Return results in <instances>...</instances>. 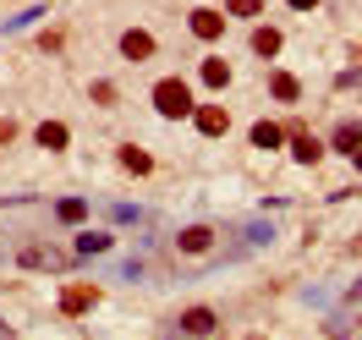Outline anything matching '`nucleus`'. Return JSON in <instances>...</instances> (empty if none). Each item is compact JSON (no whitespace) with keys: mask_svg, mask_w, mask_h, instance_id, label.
Here are the masks:
<instances>
[{"mask_svg":"<svg viewBox=\"0 0 362 340\" xmlns=\"http://www.w3.org/2000/svg\"><path fill=\"white\" fill-rule=\"evenodd\" d=\"M280 143H286V132H280L274 121H258V127H252V148H280Z\"/></svg>","mask_w":362,"mask_h":340,"instance_id":"nucleus-10","label":"nucleus"},{"mask_svg":"<svg viewBox=\"0 0 362 340\" xmlns=\"http://www.w3.org/2000/svg\"><path fill=\"white\" fill-rule=\"evenodd\" d=\"M291 154L302 159V165H318V154H324V148H318V137H308V132H296V137H291Z\"/></svg>","mask_w":362,"mask_h":340,"instance_id":"nucleus-12","label":"nucleus"},{"mask_svg":"<svg viewBox=\"0 0 362 340\" xmlns=\"http://www.w3.org/2000/svg\"><path fill=\"white\" fill-rule=\"evenodd\" d=\"M214 329H220L214 307H187L181 313V335H214Z\"/></svg>","mask_w":362,"mask_h":340,"instance_id":"nucleus-3","label":"nucleus"},{"mask_svg":"<svg viewBox=\"0 0 362 340\" xmlns=\"http://www.w3.org/2000/svg\"><path fill=\"white\" fill-rule=\"evenodd\" d=\"M192 121H198V132H209V137H220L230 127V115L220 110V105H204V110H192Z\"/></svg>","mask_w":362,"mask_h":340,"instance_id":"nucleus-8","label":"nucleus"},{"mask_svg":"<svg viewBox=\"0 0 362 340\" xmlns=\"http://www.w3.org/2000/svg\"><path fill=\"white\" fill-rule=\"evenodd\" d=\"M209 247H214V230L209 225H187L176 236V252H192V258H198V252H209Z\"/></svg>","mask_w":362,"mask_h":340,"instance_id":"nucleus-4","label":"nucleus"},{"mask_svg":"<svg viewBox=\"0 0 362 340\" xmlns=\"http://www.w3.org/2000/svg\"><path fill=\"white\" fill-rule=\"evenodd\" d=\"M274 49H280V33H274V28H258V33H252V55H264V61H269Z\"/></svg>","mask_w":362,"mask_h":340,"instance_id":"nucleus-16","label":"nucleus"},{"mask_svg":"<svg viewBox=\"0 0 362 340\" xmlns=\"http://www.w3.org/2000/svg\"><path fill=\"white\" fill-rule=\"evenodd\" d=\"M93 302H99L93 286H66V291H61V313H88Z\"/></svg>","mask_w":362,"mask_h":340,"instance_id":"nucleus-5","label":"nucleus"},{"mask_svg":"<svg viewBox=\"0 0 362 340\" xmlns=\"http://www.w3.org/2000/svg\"><path fill=\"white\" fill-rule=\"evenodd\" d=\"M291 6H296V11H313V6H318V0H291Z\"/></svg>","mask_w":362,"mask_h":340,"instance_id":"nucleus-20","label":"nucleus"},{"mask_svg":"<svg viewBox=\"0 0 362 340\" xmlns=\"http://www.w3.org/2000/svg\"><path fill=\"white\" fill-rule=\"evenodd\" d=\"M77 252H55V247H28L23 252V269H66Z\"/></svg>","mask_w":362,"mask_h":340,"instance_id":"nucleus-2","label":"nucleus"},{"mask_svg":"<svg viewBox=\"0 0 362 340\" xmlns=\"http://www.w3.org/2000/svg\"><path fill=\"white\" fill-rule=\"evenodd\" d=\"M0 335H11V329H6V324H0Z\"/></svg>","mask_w":362,"mask_h":340,"instance_id":"nucleus-22","label":"nucleus"},{"mask_svg":"<svg viewBox=\"0 0 362 340\" xmlns=\"http://www.w3.org/2000/svg\"><path fill=\"white\" fill-rule=\"evenodd\" d=\"M269 88H274V99H286V105H291L296 93H302V83H296L291 71H274V83H269Z\"/></svg>","mask_w":362,"mask_h":340,"instance_id":"nucleus-17","label":"nucleus"},{"mask_svg":"<svg viewBox=\"0 0 362 340\" xmlns=\"http://www.w3.org/2000/svg\"><path fill=\"white\" fill-rule=\"evenodd\" d=\"M55 214H61L66 225H83V220H88V204H83V198H61V204H55Z\"/></svg>","mask_w":362,"mask_h":340,"instance_id":"nucleus-13","label":"nucleus"},{"mask_svg":"<svg viewBox=\"0 0 362 340\" xmlns=\"http://www.w3.org/2000/svg\"><path fill=\"white\" fill-rule=\"evenodd\" d=\"M121 55H127V61H148V55H154V39H148L143 28H132V33H121Z\"/></svg>","mask_w":362,"mask_h":340,"instance_id":"nucleus-7","label":"nucleus"},{"mask_svg":"<svg viewBox=\"0 0 362 340\" xmlns=\"http://www.w3.org/2000/svg\"><path fill=\"white\" fill-rule=\"evenodd\" d=\"M357 170H362V148H357Z\"/></svg>","mask_w":362,"mask_h":340,"instance_id":"nucleus-21","label":"nucleus"},{"mask_svg":"<svg viewBox=\"0 0 362 340\" xmlns=\"http://www.w3.org/2000/svg\"><path fill=\"white\" fill-rule=\"evenodd\" d=\"M121 165H127V170H132V176H148V170H154V159L143 154V148H137V143H127V148H121Z\"/></svg>","mask_w":362,"mask_h":340,"instance_id":"nucleus-11","label":"nucleus"},{"mask_svg":"<svg viewBox=\"0 0 362 340\" xmlns=\"http://www.w3.org/2000/svg\"><path fill=\"white\" fill-rule=\"evenodd\" d=\"M39 143H45V148H66V127H61V121H45V127H39Z\"/></svg>","mask_w":362,"mask_h":340,"instance_id":"nucleus-18","label":"nucleus"},{"mask_svg":"<svg viewBox=\"0 0 362 340\" xmlns=\"http://www.w3.org/2000/svg\"><path fill=\"white\" fill-rule=\"evenodd\" d=\"M264 11V0H230V17H258Z\"/></svg>","mask_w":362,"mask_h":340,"instance_id":"nucleus-19","label":"nucleus"},{"mask_svg":"<svg viewBox=\"0 0 362 340\" xmlns=\"http://www.w3.org/2000/svg\"><path fill=\"white\" fill-rule=\"evenodd\" d=\"M154 105H159V115H192V93H187V83L165 77L154 88Z\"/></svg>","mask_w":362,"mask_h":340,"instance_id":"nucleus-1","label":"nucleus"},{"mask_svg":"<svg viewBox=\"0 0 362 340\" xmlns=\"http://www.w3.org/2000/svg\"><path fill=\"white\" fill-rule=\"evenodd\" d=\"M335 148H340V154H357V148H362V127H357V121H340V127H335Z\"/></svg>","mask_w":362,"mask_h":340,"instance_id":"nucleus-9","label":"nucleus"},{"mask_svg":"<svg viewBox=\"0 0 362 340\" xmlns=\"http://www.w3.org/2000/svg\"><path fill=\"white\" fill-rule=\"evenodd\" d=\"M187 23H192V33H198V39H220V33H226V17H220V11H192V17H187Z\"/></svg>","mask_w":362,"mask_h":340,"instance_id":"nucleus-6","label":"nucleus"},{"mask_svg":"<svg viewBox=\"0 0 362 340\" xmlns=\"http://www.w3.org/2000/svg\"><path fill=\"white\" fill-rule=\"evenodd\" d=\"M105 247H110V236H99V230H88V236H77V247H71V252H77V258H99Z\"/></svg>","mask_w":362,"mask_h":340,"instance_id":"nucleus-14","label":"nucleus"},{"mask_svg":"<svg viewBox=\"0 0 362 340\" xmlns=\"http://www.w3.org/2000/svg\"><path fill=\"white\" fill-rule=\"evenodd\" d=\"M198 77H204L209 88H226V83H230V66H226V61H204V66H198Z\"/></svg>","mask_w":362,"mask_h":340,"instance_id":"nucleus-15","label":"nucleus"}]
</instances>
